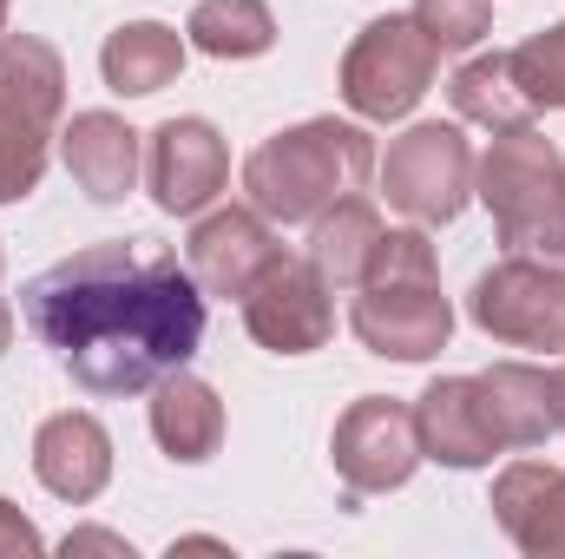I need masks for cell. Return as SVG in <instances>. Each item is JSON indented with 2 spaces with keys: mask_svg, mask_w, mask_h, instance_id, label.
Returning a JSON list of instances; mask_svg holds the SVG:
<instances>
[{
  "mask_svg": "<svg viewBox=\"0 0 565 559\" xmlns=\"http://www.w3.org/2000/svg\"><path fill=\"white\" fill-rule=\"evenodd\" d=\"M20 316L86 395H151L204 342V283L171 251L106 238L20 283Z\"/></svg>",
  "mask_w": 565,
  "mask_h": 559,
  "instance_id": "obj_1",
  "label": "cell"
},
{
  "mask_svg": "<svg viewBox=\"0 0 565 559\" xmlns=\"http://www.w3.org/2000/svg\"><path fill=\"white\" fill-rule=\"evenodd\" d=\"M349 329L382 362H427L454 336V303L440 296V257L422 224L382 231L369 251V271L349 289Z\"/></svg>",
  "mask_w": 565,
  "mask_h": 559,
  "instance_id": "obj_2",
  "label": "cell"
},
{
  "mask_svg": "<svg viewBox=\"0 0 565 559\" xmlns=\"http://www.w3.org/2000/svg\"><path fill=\"white\" fill-rule=\"evenodd\" d=\"M375 171V139L349 119L282 126L244 158V191L270 224H316L335 198L362 191Z\"/></svg>",
  "mask_w": 565,
  "mask_h": 559,
  "instance_id": "obj_3",
  "label": "cell"
},
{
  "mask_svg": "<svg viewBox=\"0 0 565 559\" xmlns=\"http://www.w3.org/2000/svg\"><path fill=\"white\" fill-rule=\"evenodd\" d=\"M473 198L493 211L507 251L565 264V151L533 126L493 133L473 165Z\"/></svg>",
  "mask_w": 565,
  "mask_h": 559,
  "instance_id": "obj_4",
  "label": "cell"
},
{
  "mask_svg": "<svg viewBox=\"0 0 565 559\" xmlns=\"http://www.w3.org/2000/svg\"><path fill=\"white\" fill-rule=\"evenodd\" d=\"M66 113V60L40 33H0V204L40 191Z\"/></svg>",
  "mask_w": 565,
  "mask_h": 559,
  "instance_id": "obj_5",
  "label": "cell"
},
{
  "mask_svg": "<svg viewBox=\"0 0 565 559\" xmlns=\"http://www.w3.org/2000/svg\"><path fill=\"white\" fill-rule=\"evenodd\" d=\"M434 73H440V46L415 27V13H382L342 53V99L355 119L395 126L427 99Z\"/></svg>",
  "mask_w": 565,
  "mask_h": 559,
  "instance_id": "obj_6",
  "label": "cell"
},
{
  "mask_svg": "<svg viewBox=\"0 0 565 559\" xmlns=\"http://www.w3.org/2000/svg\"><path fill=\"white\" fill-rule=\"evenodd\" d=\"M473 139L460 126H440V119H422L408 126L402 139H388V158H382V198L388 211H402L408 224H454L473 198Z\"/></svg>",
  "mask_w": 565,
  "mask_h": 559,
  "instance_id": "obj_7",
  "label": "cell"
},
{
  "mask_svg": "<svg viewBox=\"0 0 565 559\" xmlns=\"http://www.w3.org/2000/svg\"><path fill=\"white\" fill-rule=\"evenodd\" d=\"M467 316L507 342V349H546L565 356V264L507 251L493 271H480L467 289Z\"/></svg>",
  "mask_w": 565,
  "mask_h": 559,
  "instance_id": "obj_8",
  "label": "cell"
},
{
  "mask_svg": "<svg viewBox=\"0 0 565 559\" xmlns=\"http://www.w3.org/2000/svg\"><path fill=\"white\" fill-rule=\"evenodd\" d=\"M329 461L342 474V487L362 500V494H395L415 481L422 467V434H415V409L395 402V395H362L335 415L329 434Z\"/></svg>",
  "mask_w": 565,
  "mask_h": 559,
  "instance_id": "obj_9",
  "label": "cell"
},
{
  "mask_svg": "<svg viewBox=\"0 0 565 559\" xmlns=\"http://www.w3.org/2000/svg\"><path fill=\"white\" fill-rule=\"evenodd\" d=\"M244 329L270 356H316L335 336V289L309 257H282L244 296Z\"/></svg>",
  "mask_w": 565,
  "mask_h": 559,
  "instance_id": "obj_10",
  "label": "cell"
},
{
  "mask_svg": "<svg viewBox=\"0 0 565 559\" xmlns=\"http://www.w3.org/2000/svg\"><path fill=\"white\" fill-rule=\"evenodd\" d=\"M231 184V145L211 119L184 113L145 133V191L164 218H198Z\"/></svg>",
  "mask_w": 565,
  "mask_h": 559,
  "instance_id": "obj_11",
  "label": "cell"
},
{
  "mask_svg": "<svg viewBox=\"0 0 565 559\" xmlns=\"http://www.w3.org/2000/svg\"><path fill=\"white\" fill-rule=\"evenodd\" d=\"M289 251H282L277 224L257 211V204H224V211H198V224H191V238H184V264H191V277L204 283L211 296H250V283L264 277L270 264H282Z\"/></svg>",
  "mask_w": 565,
  "mask_h": 559,
  "instance_id": "obj_12",
  "label": "cell"
},
{
  "mask_svg": "<svg viewBox=\"0 0 565 559\" xmlns=\"http://www.w3.org/2000/svg\"><path fill=\"white\" fill-rule=\"evenodd\" d=\"M33 474H40V487H46L53 500L86 507V500H99L106 481H113V434L99 428V415H86V409L46 415L40 434H33Z\"/></svg>",
  "mask_w": 565,
  "mask_h": 559,
  "instance_id": "obj_13",
  "label": "cell"
},
{
  "mask_svg": "<svg viewBox=\"0 0 565 559\" xmlns=\"http://www.w3.org/2000/svg\"><path fill=\"white\" fill-rule=\"evenodd\" d=\"M415 434H422V461H440V467H454V474L487 467V461L500 454L473 376H434L422 395H415Z\"/></svg>",
  "mask_w": 565,
  "mask_h": 559,
  "instance_id": "obj_14",
  "label": "cell"
},
{
  "mask_svg": "<svg viewBox=\"0 0 565 559\" xmlns=\"http://www.w3.org/2000/svg\"><path fill=\"white\" fill-rule=\"evenodd\" d=\"M493 520L500 534L533 559H565V467L546 461H513L493 481Z\"/></svg>",
  "mask_w": 565,
  "mask_h": 559,
  "instance_id": "obj_15",
  "label": "cell"
},
{
  "mask_svg": "<svg viewBox=\"0 0 565 559\" xmlns=\"http://www.w3.org/2000/svg\"><path fill=\"white\" fill-rule=\"evenodd\" d=\"M139 133L119 119V113H106V106H93V113H73V126H60V158H66V171H73V184L93 198V204H126L132 198V184H139Z\"/></svg>",
  "mask_w": 565,
  "mask_h": 559,
  "instance_id": "obj_16",
  "label": "cell"
},
{
  "mask_svg": "<svg viewBox=\"0 0 565 559\" xmlns=\"http://www.w3.org/2000/svg\"><path fill=\"white\" fill-rule=\"evenodd\" d=\"M480 389V409H487V428L500 441V454H526V447H546L559 434L553 421V376L533 369V362H493L473 376Z\"/></svg>",
  "mask_w": 565,
  "mask_h": 559,
  "instance_id": "obj_17",
  "label": "cell"
},
{
  "mask_svg": "<svg viewBox=\"0 0 565 559\" xmlns=\"http://www.w3.org/2000/svg\"><path fill=\"white\" fill-rule=\"evenodd\" d=\"M151 441H158L171 461H184V467L211 461V454L224 447V402H217V389L198 382L191 369L158 376V382H151Z\"/></svg>",
  "mask_w": 565,
  "mask_h": 559,
  "instance_id": "obj_18",
  "label": "cell"
},
{
  "mask_svg": "<svg viewBox=\"0 0 565 559\" xmlns=\"http://www.w3.org/2000/svg\"><path fill=\"white\" fill-rule=\"evenodd\" d=\"M184 46L191 40L178 27H164V20H126L119 33H106L99 73H106V86L119 99H151V93H164L184 73Z\"/></svg>",
  "mask_w": 565,
  "mask_h": 559,
  "instance_id": "obj_19",
  "label": "cell"
},
{
  "mask_svg": "<svg viewBox=\"0 0 565 559\" xmlns=\"http://www.w3.org/2000/svg\"><path fill=\"white\" fill-rule=\"evenodd\" d=\"M375 238H382V211H375L362 191H349V198H335V204L309 224V264H316V271L329 277V289L342 296V289L362 283Z\"/></svg>",
  "mask_w": 565,
  "mask_h": 559,
  "instance_id": "obj_20",
  "label": "cell"
},
{
  "mask_svg": "<svg viewBox=\"0 0 565 559\" xmlns=\"http://www.w3.org/2000/svg\"><path fill=\"white\" fill-rule=\"evenodd\" d=\"M447 99H454V113H460L467 126H487V133L533 126V99L520 93V80H513V60H507V53H480V60L454 66Z\"/></svg>",
  "mask_w": 565,
  "mask_h": 559,
  "instance_id": "obj_21",
  "label": "cell"
},
{
  "mask_svg": "<svg viewBox=\"0 0 565 559\" xmlns=\"http://www.w3.org/2000/svg\"><path fill=\"white\" fill-rule=\"evenodd\" d=\"M184 40L211 60H257L277 46V13L264 0H198L184 20Z\"/></svg>",
  "mask_w": 565,
  "mask_h": 559,
  "instance_id": "obj_22",
  "label": "cell"
},
{
  "mask_svg": "<svg viewBox=\"0 0 565 559\" xmlns=\"http://www.w3.org/2000/svg\"><path fill=\"white\" fill-rule=\"evenodd\" d=\"M507 60H513L520 93L533 99V113H565V20L533 33V40H520Z\"/></svg>",
  "mask_w": 565,
  "mask_h": 559,
  "instance_id": "obj_23",
  "label": "cell"
},
{
  "mask_svg": "<svg viewBox=\"0 0 565 559\" xmlns=\"http://www.w3.org/2000/svg\"><path fill=\"white\" fill-rule=\"evenodd\" d=\"M408 13L440 53H467L493 33V0H415Z\"/></svg>",
  "mask_w": 565,
  "mask_h": 559,
  "instance_id": "obj_24",
  "label": "cell"
},
{
  "mask_svg": "<svg viewBox=\"0 0 565 559\" xmlns=\"http://www.w3.org/2000/svg\"><path fill=\"white\" fill-rule=\"evenodd\" d=\"M46 553V540H40V527L0 494V559H40Z\"/></svg>",
  "mask_w": 565,
  "mask_h": 559,
  "instance_id": "obj_25",
  "label": "cell"
},
{
  "mask_svg": "<svg viewBox=\"0 0 565 559\" xmlns=\"http://www.w3.org/2000/svg\"><path fill=\"white\" fill-rule=\"evenodd\" d=\"M66 553H119V559H132V547H126L119 534H99V527H86V534H66Z\"/></svg>",
  "mask_w": 565,
  "mask_h": 559,
  "instance_id": "obj_26",
  "label": "cell"
},
{
  "mask_svg": "<svg viewBox=\"0 0 565 559\" xmlns=\"http://www.w3.org/2000/svg\"><path fill=\"white\" fill-rule=\"evenodd\" d=\"M546 376H553V421H559V434H565V362L546 369Z\"/></svg>",
  "mask_w": 565,
  "mask_h": 559,
  "instance_id": "obj_27",
  "label": "cell"
},
{
  "mask_svg": "<svg viewBox=\"0 0 565 559\" xmlns=\"http://www.w3.org/2000/svg\"><path fill=\"white\" fill-rule=\"evenodd\" d=\"M7 342H13V309H7V296H0V356H7Z\"/></svg>",
  "mask_w": 565,
  "mask_h": 559,
  "instance_id": "obj_28",
  "label": "cell"
},
{
  "mask_svg": "<svg viewBox=\"0 0 565 559\" xmlns=\"http://www.w3.org/2000/svg\"><path fill=\"white\" fill-rule=\"evenodd\" d=\"M0 33H7V0H0Z\"/></svg>",
  "mask_w": 565,
  "mask_h": 559,
  "instance_id": "obj_29",
  "label": "cell"
},
{
  "mask_svg": "<svg viewBox=\"0 0 565 559\" xmlns=\"http://www.w3.org/2000/svg\"><path fill=\"white\" fill-rule=\"evenodd\" d=\"M7 7H13V0H7Z\"/></svg>",
  "mask_w": 565,
  "mask_h": 559,
  "instance_id": "obj_30",
  "label": "cell"
}]
</instances>
